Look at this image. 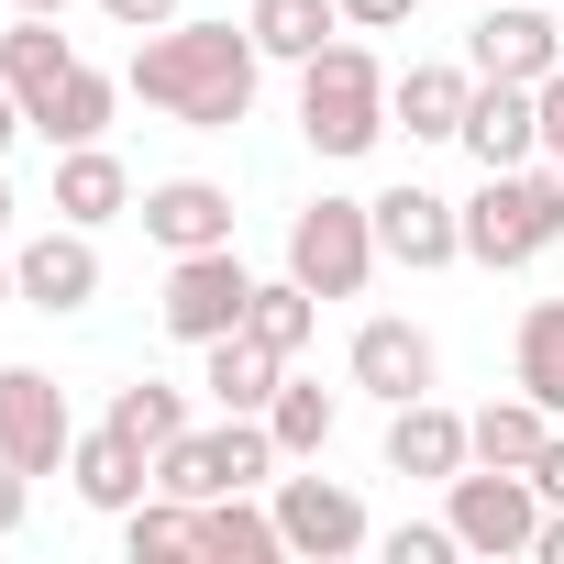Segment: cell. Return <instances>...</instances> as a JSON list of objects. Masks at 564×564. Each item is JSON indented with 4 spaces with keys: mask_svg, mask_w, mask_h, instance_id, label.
I'll return each instance as SVG.
<instances>
[{
    "mask_svg": "<svg viewBox=\"0 0 564 564\" xmlns=\"http://www.w3.org/2000/svg\"><path fill=\"white\" fill-rule=\"evenodd\" d=\"M67 67H78V45L56 34V12H12V23H0V78L23 89V111H34V100H45Z\"/></svg>",
    "mask_w": 564,
    "mask_h": 564,
    "instance_id": "cell-25",
    "label": "cell"
},
{
    "mask_svg": "<svg viewBox=\"0 0 564 564\" xmlns=\"http://www.w3.org/2000/svg\"><path fill=\"white\" fill-rule=\"evenodd\" d=\"M276 531H289L300 564H344V553L377 542V520H366V498L344 476H276Z\"/></svg>",
    "mask_w": 564,
    "mask_h": 564,
    "instance_id": "cell-10",
    "label": "cell"
},
{
    "mask_svg": "<svg viewBox=\"0 0 564 564\" xmlns=\"http://www.w3.org/2000/svg\"><path fill=\"white\" fill-rule=\"evenodd\" d=\"M276 465H289V454H276V432H265V410H221L210 432H177L166 454H155V487L166 498H232V487H265Z\"/></svg>",
    "mask_w": 564,
    "mask_h": 564,
    "instance_id": "cell-4",
    "label": "cell"
},
{
    "mask_svg": "<svg viewBox=\"0 0 564 564\" xmlns=\"http://www.w3.org/2000/svg\"><path fill=\"white\" fill-rule=\"evenodd\" d=\"M366 210H377V254H388V265H410V276H432V265H454V254H465V199H443V188H421V177L377 188Z\"/></svg>",
    "mask_w": 564,
    "mask_h": 564,
    "instance_id": "cell-11",
    "label": "cell"
},
{
    "mask_svg": "<svg viewBox=\"0 0 564 564\" xmlns=\"http://www.w3.org/2000/svg\"><path fill=\"white\" fill-rule=\"evenodd\" d=\"M443 520H454L465 553L509 564V553L542 542V487H531L520 465H465V476H443Z\"/></svg>",
    "mask_w": 564,
    "mask_h": 564,
    "instance_id": "cell-6",
    "label": "cell"
},
{
    "mask_svg": "<svg viewBox=\"0 0 564 564\" xmlns=\"http://www.w3.org/2000/svg\"><path fill=\"white\" fill-rule=\"evenodd\" d=\"M276 377H289V355H276V344H254V333L199 344V388H210L221 410H265V399H276Z\"/></svg>",
    "mask_w": 564,
    "mask_h": 564,
    "instance_id": "cell-24",
    "label": "cell"
},
{
    "mask_svg": "<svg viewBox=\"0 0 564 564\" xmlns=\"http://www.w3.org/2000/svg\"><path fill=\"white\" fill-rule=\"evenodd\" d=\"M410 12H421V0H344V23H355V34H399Z\"/></svg>",
    "mask_w": 564,
    "mask_h": 564,
    "instance_id": "cell-35",
    "label": "cell"
},
{
    "mask_svg": "<svg viewBox=\"0 0 564 564\" xmlns=\"http://www.w3.org/2000/svg\"><path fill=\"white\" fill-rule=\"evenodd\" d=\"M509 366H520V388L564 421V300H531L520 311V333H509Z\"/></svg>",
    "mask_w": 564,
    "mask_h": 564,
    "instance_id": "cell-29",
    "label": "cell"
},
{
    "mask_svg": "<svg viewBox=\"0 0 564 564\" xmlns=\"http://www.w3.org/2000/svg\"><path fill=\"white\" fill-rule=\"evenodd\" d=\"M377 553L388 564H454L465 542H454V520H399V531H377Z\"/></svg>",
    "mask_w": 564,
    "mask_h": 564,
    "instance_id": "cell-31",
    "label": "cell"
},
{
    "mask_svg": "<svg viewBox=\"0 0 564 564\" xmlns=\"http://www.w3.org/2000/svg\"><path fill=\"white\" fill-rule=\"evenodd\" d=\"M100 12H111V34H155V23L188 12V0H100Z\"/></svg>",
    "mask_w": 564,
    "mask_h": 564,
    "instance_id": "cell-32",
    "label": "cell"
},
{
    "mask_svg": "<svg viewBox=\"0 0 564 564\" xmlns=\"http://www.w3.org/2000/svg\"><path fill=\"white\" fill-rule=\"evenodd\" d=\"M531 487H542V509H564V421L542 432V454H531Z\"/></svg>",
    "mask_w": 564,
    "mask_h": 564,
    "instance_id": "cell-33",
    "label": "cell"
},
{
    "mask_svg": "<svg viewBox=\"0 0 564 564\" xmlns=\"http://www.w3.org/2000/svg\"><path fill=\"white\" fill-rule=\"evenodd\" d=\"M377 454H388V476H432V487L476 465V443H465V410H443V399H399Z\"/></svg>",
    "mask_w": 564,
    "mask_h": 564,
    "instance_id": "cell-16",
    "label": "cell"
},
{
    "mask_svg": "<svg viewBox=\"0 0 564 564\" xmlns=\"http://www.w3.org/2000/svg\"><path fill=\"white\" fill-rule=\"evenodd\" d=\"M465 67H476V78H520V89H542V78L564 67V23L542 12V0H487L476 34H465Z\"/></svg>",
    "mask_w": 564,
    "mask_h": 564,
    "instance_id": "cell-12",
    "label": "cell"
},
{
    "mask_svg": "<svg viewBox=\"0 0 564 564\" xmlns=\"http://www.w3.org/2000/svg\"><path fill=\"white\" fill-rule=\"evenodd\" d=\"M133 221H144V243L199 254V243H232V188H221V177H155V188L133 199Z\"/></svg>",
    "mask_w": 564,
    "mask_h": 564,
    "instance_id": "cell-15",
    "label": "cell"
},
{
    "mask_svg": "<svg viewBox=\"0 0 564 564\" xmlns=\"http://www.w3.org/2000/svg\"><path fill=\"white\" fill-rule=\"evenodd\" d=\"M388 254H377V210L366 199H311V210H289V276L300 289H322V300H366V276H377Z\"/></svg>",
    "mask_w": 564,
    "mask_h": 564,
    "instance_id": "cell-5",
    "label": "cell"
},
{
    "mask_svg": "<svg viewBox=\"0 0 564 564\" xmlns=\"http://www.w3.org/2000/svg\"><path fill=\"white\" fill-rule=\"evenodd\" d=\"M542 155H553V177H564V133H553V144H542Z\"/></svg>",
    "mask_w": 564,
    "mask_h": 564,
    "instance_id": "cell-40",
    "label": "cell"
},
{
    "mask_svg": "<svg viewBox=\"0 0 564 564\" xmlns=\"http://www.w3.org/2000/svg\"><path fill=\"white\" fill-rule=\"evenodd\" d=\"M122 553H133V564H188V553H199V509L166 498V487H144V498L122 509Z\"/></svg>",
    "mask_w": 564,
    "mask_h": 564,
    "instance_id": "cell-28",
    "label": "cell"
},
{
    "mask_svg": "<svg viewBox=\"0 0 564 564\" xmlns=\"http://www.w3.org/2000/svg\"><path fill=\"white\" fill-rule=\"evenodd\" d=\"M542 432H553V410H542L531 388H509V399H487V410H465V443H476V465H520V476H531V454H542Z\"/></svg>",
    "mask_w": 564,
    "mask_h": 564,
    "instance_id": "cell-26",
    "label": "cell"
},
{
    "mask_svg": "<svg viewBox=\"0 0 564 564\" xmlns=\"http://www.w3.org/2000/svg\"><path fill=\"white\" fill-rule=\"evenodd\" d=\"M111 432H122V443H144V454H166V443L188 432V399H177V388H155V377H133V388H111Z\"/></svg>",
    "mask_w": 564,
    "mask_h": 564,
    "instance_id": "cell-30",
    "label": "cell"
},
{
    "mask_svg": "<svg viewBox=\"0 0 564 564\" xmlns=\"http://www.w3.org/2000/svg\"><path fill=\"white\" fill-rule=\"evenodd\" d=\"M553 243H564V177H553V155H531V166H476V199H465V265L520 276V265H542Z\"/></svg>",
    "mask_w": 564,
    "mask_h": 564,
    "instance_id": "cell-2",
    "label": "cell"
},
{
    "mask_svg": "<svg viewBox=\"0 0 564 564\" xmlns=\"http://www.w3.org/2000/svg\"><path fill=\"white\" fill-rule=\"evenodd\" d=\"M243 311H254V265H243L232 243L166 254V300H155V322H166L177 344H221V333H243Z\"/></svg>",
    "mask_w": 564,
    "mask_h": 564,
    "instance_id": "cell-7",
    "label": "cell"
},
{
    "mask_svg": "<svg viewBox=\"0 0 564 564\" xmlns=\"http://www.w3.org/2000/svg\"><path fill=\"white\" fill-rule=\"evenodd\" d=\"M243 23H254L265 67H311V56H322L333 34H355V23H344V0H254Z\"/></svg>",
    "mask_w": 564,
    "mask_h": 564,
    "instance_id": "cell-23",
    "label": "cell"
},
{
    "mask_svg": "<svg viewBox=\"0 0 564 564\" xmlns=\"http://www.w3.org/2000/svg\"><path fill=\"white\" fill-rule=\"evenodd\" d=\"M300 133H311V155H333V166H355V155H377L399 122H388V67L355 45V34H333L311 67H300Z\"/></svg>",
    "mask_w": 564,
    "mask_h": 564,
    "instance_id": "cell-3",
    "label": "cell"
},
{
    "mask_svg": "<svg viewBox=\"0 0 564 564\" xmlns=\"http://www.w3.org/2000/svg\"><path fill=\"white\" fill-rule=\"evenodd\" d=\"M243 333L254 344H276V355H311V333H322V289H300V276H254V311H243Z\"/></svg>",
    "mask_w": 564,
    "mask_h": 564,
    "instance_id": "cell-27",
    "label": "cell"
},
{
    "mask_svg": "<svg viewBox=\"0 0 564 564\" xmlns=\"http://www.w3.org/2000/svg\"><path fill=\"white\" fill-rule=\"evenodd\" d=\"M12 289H23V311H45V322L89 311V300H100V232H78V221H45V232L12 254Z\"/></svg>",
    "mask_w": 564,
    "mask_h": 564,
    "instance_id": "cell-13",
    "label": "cell"
},
{
    "mask_svg": "<svg viewBox=\"0 0 564 564\" xmlns=\"http://www.w3.org/2000/svg\"><path fill=\"white\" fill-rule=\"evenodd\" d=\"M265 432H276V454H289V465H322L333 454V432H344V399L322 388V377H276V399H265Z\"/></svg>",
    "mask_w": 564,
    "mask_h": 564,
    "instance_id": "cell-22",
    "label": "cell"
},
{
    "mask_svg": "<svg viewBox=\"0 0 564 564\" xmlns=\"http://www.w3.org/2000/svg\"><path fill=\"white\" fill-rule=\"evenodd\" d=\"M465 100H476V67H443V56H421V67L388 78V122L410 144H454L465 133Z\"/></svg>",
    "mask_w": 564,
    "mask_h": 564,
    "instance_id": "cell-17",
    "label": "cell"
},
{
    "mask_svg": "<svg viewBox=\"0 0 564 564\" xmlns=\"http://www.w3.org/2000/svg\"><path fill=\"white\" fill-rule=\"evenodd\" d=\"M199 564H289L276 498H254V487H232V498H199Z\"/></svg>",
    "mask_w": 564,
    "mask_h": 564,
    "instance_id": "cell-19",
    "label": "cell"
},
{
    "mask_svg": "<svg viewBox=\"0 0 564 564\" xmlns=\"http://www.w3.org/2000/svg\"><path fill=\"white\" fill-rule=\"evenodd\" d=\"M344 377H355L377 410H399V399H432V388H443V344H432L421 322L377 311V322H355V344H344Z\"/></svg>",
    "mask_w": 564,
    "mask_h": 564,
    "instance_id": "cell-8",
    "label": "cell"
},
{
    "mask_svg": "<svg viewBox=\"0 0 564 564\" xmlns=\"http://www.w3.org/2000/svg\"><path fill=\"white\" fill-rule=\"evenodd\" d=\"M12 12H56V23H67V0H12Z\"/></svg>",
    "mask_w": 564,
    "mask_h": 564,
    "instance_id": "cell-38",
    "label": "cell"
},
{
    "mask_svg": "<svg viewBox=\"0 0 564 564\" xmlns=\"http://www.w3.org/2000/svg\"><path fill=\"white\" fill-rule=\"evenodd\" d=\"M23 133H34V111H23V89H12V78H0V155H12Z\"/></svg>",
    "mask_w": 564,
    "mask_h": 564,
    "instance_id": "cell-36",
    "label": "cell"
},
{
    "mask_svg": "<svg viewBox=\"0 0 564 564\" xmlns=\"http://www.w3.org/2000/svg\"><path fill=\"white\" fill-rule=\"evenodd\" d=\"M254 78H265L254 23H188V12L133 34V67H122V89L144 111H166L177 133H232L254 111Z\"/></svg>",
    "mask_w": 564,
    "mask_h": 564,
    "instance_id": "cell-1",
    "label": "cell"
},
{
    "mask_svg": "<svg viewBox=\"0 0 564 564\" xmlns=\"http://www.w3.org/2000/svg\"><path fill=\"white\" fill-rule=\"evenodd\" d=\"M144 188H133V166L111 155V144H56V221H78V232H100V221H122Z\"/></svg>",
    "mask_w": 564,
    "mask_h": 564,
    "instance_id": "cell-18",
    "label": "cell"
},
{
    "mask_svg": "<svg viewBox=\"0 0 564 564\" xmlns=\"http://www.w3.org/2000/svg\"><path fill=\"white\" fill-rule=\"evenodd\" d=\"M0 232H12V177H0Z\"/></svg>",
    "mask_w": 564,
    "mask_h": 564,
    "instance_id": "cell-39",
    "label": "cell"
},
{
    "mask_svg": "<svg viewBox=\"0 0 564 564\" xmlns=\"http://www.w3.org/2000/svg\"><path fill=\"white\" fill-rule=\"evenodd\" d=\"M454 144H465L476 166H531V155H542V89H520V78H476Z\"/></svg>",
    "mask_w": 564,
    "mask_h": 564,
    "instance_id": "cell-14",
    "label": "cell"
},
{
    "mask_svg": "<svg viewBox=\"0 0 564 564\" xmlns=\"http://www.w3.org/2000/svg\"><path fill=\"white\" fill-rule=\"evenodd\" d=\"M111 111H122V78L78 56V67L34 100V133H45V144H100V133H111Z\"/></svg>",
    "mask_w": 564,
    "mask_h": 564,
    "instance_id": "cell-21",
    "label": "cell"
},
{
    "mask_svg": "<svg viewBox=\"0 0 564 564\" xmlns=\"http://www.w3.org/2000/svg\"><path fill=\"white\" fill-rule=\"evenodd\" d=\"M0 300H23V289H12V265H0Z\"/></svg>",
    "mask_w": 564,
    "mask_h": 564,
    "instance_id": "cell-41",
    "label": "cell"
},
{
    "mask_svg": "<svg viewBox=\"0 0 564 564\" xmlns=\"http://www.w3.org/2000/svg\"><path fill=\"white\" fill-rule=\"evenodd\" d=\"M542 564H564V509H542V542H531Z\"/></svg>",
    "mask_w": 564,
    "mask_h": 564,
    "instance_id": "cell-37",
    "label": "cell"
},
{
    "mask_svg": "<svg viewBox=\"0 0 564 564\" xmlns=\"http://www.w3.org/2000/svg\"><path fill=\"white\" fill-rule=\"evenodd\" d=\"M67 443H78V410L45 366H0V454L23 476H67Z\"/></svg>",
    "mask_w": 564,
    "mask_h": 564,
    "instance_id": "cell-9",
    "label": "cell"
},
{
    "mask_svg": "<svg viewBox=\"0 0 564 564\" xmlns=\"http://www.w3.org/2000/svg\"><path fill=\"white\" fill-rule=\"evenodd\" d=\"M23 509H34V476H23L12 454H0V542H12V531H23Z\"/></svg>",
    "mask_w": 564,
    "mask_h": 564,
    "instance_id": "cell-34",
    "label": "cell"
},
{
    "mask_svg": "<svg viewBox=\"0 0 564 564\" xmlns=\"http://www.w3.org/2000/svg\"><path fill=\"white\" fill-rule=\"evenodd\" d=\"M67 487H78L89 509H111V520H122V509L155 487V454H144V443H122V432L100 421V432H78V443H67Z\"/></svg>",
    "mask_w": 564,
    "mask_h": 564,
    "instance_id": "cell-20",
    "label": "cell"
}]
</instances>
